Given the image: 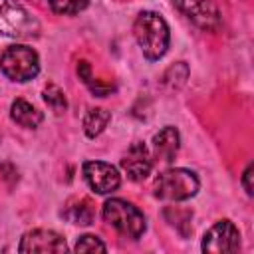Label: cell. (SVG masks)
<instances>
[{
	"label": "cell",
	"instance_id": "13",
	"mask_svg": "<svg viewBox=\"0 0 254 254\" xmlns=\"http://www.w3.org/2000/svg\"><path fill=\"white\" fill-rule=\"evenodd\" d=\"M69 222L73 224H91L95 218V210L89 198H73L67 202V206L62 212Z\"/></svg>",
	"mask_w": 254,
	"mask_h": 254
},
{
	"label": "cell",
	"instance_id": "9",
	"mask_svg": "<svg viewBox=\"0 0 254 254\" xmlns=\"http://www.w3.org/2000/svg\"><path fill=\"white\" fill-rule=\"evenodd\" d=\"M20 252H65L67 244L62 234L48 230V228H34L28 230L18 246Z\"/></svg>",
	"mask_w": 254,
	"mask_h": 254
},
{
	"label": "cell",
	"instance_id": "7",
	"mask_svg": "<svg viewBox=\"0 0 254 254\" xmlns=\"http://www.w3.org/2000/svg\"><path fill=\"white\" fill-rule=\"evenodd\" d=\"M173 4L196 28H200L204 32H216L222 24L220 10L214 4V0H173Z\"/></svg>",
	"mask_w": 254,
	"mask_h": 254
},
{
	"label": "cell",
	"instance_id": "18",
	"mask_svg": "<svg viewBox=\"0 0 254 254\" xmlns=\"http://www.w3.org/2000/svg\"><path fill=\"white\" fill-rule=\"evenodd\" d=\"M107 246L95 234H83L75 242V252H105Z\"/></svg>",
	"mask_w": 254,
	"mask_h": 254
},
{
	"label": "cell",
	"instance_id": "2",
	"mask_svg": "<svg viewBox=\"0 0 254 254\" xmlns=\"http://www.w3.org/2000/svg\"><path fill=\"white\" fill-rule=\"evenodd\" d=\"M198 177L183 167H175V169H167L165 173H161L155 181V196L161 200H171V202H181V200H189L198 192Z\"/></svg>",
	"mask_w": 254,
	"mask_h": 254
},
{
	"label": "cell",
	"instance_id": "4",
	"mask_svg": "<svg viewBox=\"0 0 254 254\" xmlns=\"http://www.w3.org/2000/svg\"><path fill=\"white\" fill-rule=\"evenodd\" d=\"M38 20L18 0H0V36L30 40L38 38Z\"/></svg>",
	"mask_w": 254,
	"mask_h": 254
},
{
	"label": "cell",
	"instance_id": "17",
	"mask_svg": "<svg viewBox=\"0 0 254 254\" xmlns=\"http://www.w3.org/2000/svg\"><path fill=\"white\" fill-rule=\"evenodd\" d=\"M89 0H50V8L62 16H75L85 10Z\"/></svg>",
	"mask_w": 254,
	"mask_h": 254
},
{
	"label": "cell",
	"instance_id": "12",
	"mask_svg": "<svg viewBox=\"0 0 254 254\" xmlns=\"http://www.w3.org/2000/svg\"><path fill=\"white\" fill-rule=\"evenodd\" d=\"M10 117H12L14 123H18L20 127H26V129H36L44 121L42 111H38L26 99H14L12 101V105H10Z\"/></svg>",
	"mask_w": 254,
	"mask_h": 254
},
{
	"label": "cell",
	"instance_id": "6",
	"mask_svg": "<svg viewBox=\"0 0 254 254\" xmlns=\"http://www.w3.org/2000/svg\"><path fill=\"white\" fill-rule=\"evenodd\" d=\"M200 248L208 254H232L240 248V232L234 222L222 218L204 232Z\"/></svg>",
	"mask_w": 254,
	"mask_h": 254
},
{
	"label": "cell",
	"instance_id": "20",
	"mask_svg": "<svg viewBox=\"0 0 254 254\" xmlns=\"http://www.w3.org/2000/svg\"><path fill=\"white\" fill-rule=\"evenodd\" d=\"M77 75L81 77V81L83 83H87L93 75H91V65L85 62V60H81V62H77Z\"/></svg>",
	"mask_w": 254,
	"mask_h": 254
},
{
	"label": "cell",
	"instance_id": "10",
	"mask_svg": "<svg viewBox=\"0 0 254 254\" xmlns=\"http://www.w3.org/2000/svg\"><path fill=\"white\" fill-rule=\"evenodd\" d=\"M121 169L127 173V177L131 181H143L149 177V173L153 169V159H151V153L145 147V143L137 141L127 149V153L121 159Z\"/></svg>",
	"mask_w": 254,
	"mask_h": 254
},
{
	"label": "cell",
	"instance_id": "16",
	"mask_svg": "<svg viewBox=\"0 0 254 254\" xmlns=\"http://www.w3.org/2000/svg\"><path fill=\"white\" fill-rule=\"evenodd\" d=\"M187 77H189V67H187V64H185V62H177L175 65H171V67L165 71L163 83L169 85V87H173V89H179V87L185 85Z\"/></svg>",
	"mask_w": 254,
	"mask_h": 254
},
{
	"label": "cell",
	"instance_id": "8",
	"mask_svg": "<svg viewBox=\"0 0 254 254\" xmlns=\"http://www.w3.org/2000/svg\"><path fill=\"white\" fill-rule=\"evenodd\" d=\"M83 179L89 185L91 190L97 194H109L119 189L121 175L117 167L105 163V161H85L83 163Z\"/></svg>",
	"mask_w": 254,
	"mask_h": 254
},
{
	"label": "cell",
	"instance_id": "19",
	"mask_svg": "<svg viewBox=\"0 0 254 254\" xmlns=\"http://www.w3.org/2000/svg\"><path fill=\"white\" fill-rule=\"evenodd\" d=\"M254 173V165L250 163L246 169H244V173H242V187H244V190H246V194L248 196H252L254 194V185H252V175Z\"/></svg>",
	"mask_w": 254,
	"mask_h": 254
},
{
	"label": "cell",
	"instance_id": "5",
	"mask_svg": "<svg viewBox=\"0 0 254 254\" xmlns=\"http://www.w3.org/2000/svg\"><path fill=\"white\" fill-rule=\"evenodd\" d=\"M0 69L8 79L24 83L40 73V58L30 46H8L0 56Z\"/></svg>",
	"mask_w": 254,
	"mask_h": 254
},
{
	"label": "cell",
	"instance_id": "1",
	"mask_svg": "<svg viewBox=\"0 0 254 254\" xmlns=\"http://www.w3.org/2000/svg\"><path fill=\"white\" fill-rule=\"evenodd\" d=\"M133 36L143 52V56L151 62L163 58L169 50L171 32L165 18L159 12L145 10L133 22Z\"/></svg>",
	"mask_w": 254,
	"mask_h": 254
},
{
	"label": "cell",
	"instance_id": "15",
	"mask_svg": "<svg viewBox=\"0 0 254 254\" xmlns=\"http://www.w3.org/2000/svg\"><path fill=\"white\" fill-rule=\"evenodd\" d=\"M42 97H44L46 105H48L56 115L64 113V111H65V107H67V101H65L64 91H62L58 85H54V83H50V85H46V87H44Z\"/></svg>",
	"mask_w": 254,
	"mask_h": 254
},
{
	"label": "cell",
	"instance_id": "3",
	"mask_svg": "<svg viewBox=\"0 0 254 254\" xmlns=\"http://www.w3.org/2000/svg\"><path fill=\"white\" fill-rule=\"evenodd\" d=\"M103 218L109 226H113L121 236L125 238H139L147 224L145 214L133 204L123 198H109L103 204Z\"/></svg>",
	"mask_w": 254,
	"mask_h": 254
},
{
	"label": "cell",
	"instance_id": "11",
	"mask_svg": "<svg viewBox=\"0 0 254 254\" xmlns=\"http://www.w3.org/2000/svg\"><path fill=\"white\" fill-rule=\"evenodd\" d=\"M179 145H181L179 131H177L173 125H167V127H163L159 133H155V137H153V155H155V159H159V161L171 163V161L177 157Z\"/></svg>",
	"mask_w": 254,
	"mask_h": 254
},
{
	"label": "cell",
	"instance_id": "14",
	"mask_svg": "<svg viewBox=\"0 0 254 254\" xmlns=\"http://www.w3.org/2000/svg\"><path fill=\"white\" fill-rule=\"evenodd\" d=\"M109 121H111V113L107 109L91 107V109H87V113L83 117V131H85V135L89 139H95V137H99L105 131Z\"/></svg>",
	"mask_w": 254,
	"mask_h": 254
}]
</instances>
